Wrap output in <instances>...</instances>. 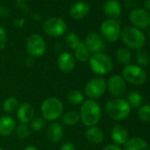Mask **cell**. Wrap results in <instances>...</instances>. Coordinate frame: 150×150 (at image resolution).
<instances>
[{
  "label": "cell",
  "instance_id": "cell-1",
  "mask_svg": "<svg viewBox=\"0 0 150 150\" xmlns=\"http://www.w3.org/2000/svg\"><path fill=\"white\" fill-rule=\"evenodd\" d=\"M81 121L87 127L96 125L102 117V108L96 100H85L80 108Z\"/></svg>",
  "mask_w": 150,
  "mask_h": 150
},
{
  "label": "cell",
  "instance_id": "cell-2",
  "mask_svg": "<svg viewBox=\"0 0 150 150\" xmlns=\"http://www.w3.org/2000/svg\"><path fill=\"white\" fill-rule=\"evenodd\" d=\"M105 111L110 118L116 121H121L129 116L131 107L125 99L121 97H114L106 103Z\"/></svg>",
  "mask_w": 150,
  "mask_h": 150
},
{
  "label": "cell",
  "instance_id": "cell-3",
  "mask_svg": "<svg viewBox=\"0 0 150 150\" xmlns=\"http://www.w3.org/2000/svg\"><path fill=\"white\" fill-rule=\"evenodd\" d=\"M41 114L45 121L56 122L64 114V104L62 101L55 96L46 98L42 103Z\"/></svg>",
  "mask_w": 150,
  "mask_h": 150
},
{
  "label": "cell",
  "instance_id": "cell-4",
  "mask_svg": "<svg viewBox=\"0 0 150 150\" xmlns=\"http://www.w3.org/2000/svg\"><path fill=\"white\" fill-rule=\"evenodd\" d=\"M122 42L132 50H141L146 44V36L144 33L134 27H125L120 32Z\"/></svg>",
  "mask_w": 150,
  "mask_h": 150
},
{
  "label": "cell",
  "instance_id": "cell-5",
  "mask_svg": "<svg viewBox=\"0 0 150 150\" xmlns=\"http://www.w3.org/2000/svg\"><path fill=\"white\" fill-rule=\"evenodd\" d=\"M88 63L91 71L97 75L109 74L114 66L110 57L103 52L91 54Z\"/></svg>",
  "mask_w": 150,
  "mask_h": 150
},
{
  "label": "cell",
  "instance_id": "cell-6",
  "mask_svg": "<svg viewBox=\"0 0 150 150\" xmlns=\"http://www.w3.org/2000/svg\"><path fill=\"white\" fill-rule=\"evenodd\" d=\"M122 77L130 84L139 86L143 85L146 81V73L143 68L136 64H127L122 70Z\"/></svg>",
  "mask_w": 150,
  "mask_h": 150
},
{
  "label": "cell",
  "instance_id": "cell-7",
  "mask_svg": "<svg viewBox=\"0 0 150 150\" xmlns=\"http://www.w3.org/2000/svg\"><path fill=\"white\" fill-rule=\"evenodd\" d=\"M107 89V82L102 77L90 79L85 85V96L91 100H96L103 96Z\"/></svg>",
  "mask_w": 150,
  "mask_h": 150
},
{
  "label": "cell",
  "instance_id": "cell-8",
  "mask_svg": "<svg viewBox=\"0 0 150 150\" xmlns=\"http://www.w3.org/2000/svg\"><path fill=\"white\" fill-rule=\"evenodd\" d=\"M26 50L29 57L33 58L41 57L46 51L44 39L38 34L30 35L26 42Z\"/></svg>",
  "mask_w": 150,
  "mask_h": 150
},
{
  "label": "cell",
  "instance_id": "cell-9",
  "mask_svg": "<svg viewBox=\"0 0 150 150\" xmlns=\"http://www.w3.org/2000/svg\"><path fill=\"white\" fill-rule=\"evenodd\" d=\"M102 37L109 42H115L120 37V24L116 20L104 21L100 28Z\"/></svg>",
  "mask_w": 150,
  "mask_h": 150
},
{
  "label": "cell",
  "instance_id": "cell-10",
  "mask_svg": "<svg viewBox=\"0 0 150 150\" xmlns=\"http://www.w3.org/2000/svg\"><path fill=\"white\" fill-rule=\"evenodd\" d=\"M42 30L49 36L58 37L63 35L66 31V24L60 18H50L44 21L42 25Z\"/></svg>",
  "mask_w": 150,
  "mask_h": 150
},
{
  "label": "cell",
  "instance_id": "cell-11",
  "mask_svg": "<svg viewBox=\"0 0 150 150\" xmlns=\"http://www.w3.org/2000/svg\"><path fill=\"white\" fill-rule=\"evenodd\" d=\"M129 21L134 28L146 29L150 27V12L143 8H135L129 13Z\"/></svg>",
  "mask_w": 150,
  "mask_h": 150
},
{
  "label": "cell",
  "instance_id": "cell-12",
  "mask_svg": "<svg viewBox=\"0 0 150 150\" xmlns=\"http://www.w3.org/2000/svg\"><path fill=\"white\" fill-rule=\"evenodd\" d=\"M107 88L114 97H120L126 90V83L120 75H113L107 82Z\"/></svg>",
  "mask_w": 150,
  "mask_h": 150
},
{
  "label": "cell",
  "instance_id": "cell-13",
  "mask_svg": "<svg viewBox=\"0 0 150 150\" xmlns=\"http://www.w3.org/2000/svg\"><path fill=\"white\" fill-rule=\"evenodd\" d=\"M84 43L86 44L87 48L88 49L91 54L103 52V50L105 48V43L103 37L96 32L89 33L86 36Z\"/></svg>",
  "mask_w": 150,
  "mask_h": 150
},
{
  "label": "cell",
  "instance_id": "cell-14",
  "mask_svg": "<svg viewBox=\"0 0 150 150\" xmlns=\"http://www.w3.org/2000/svg\"><path fill=\"white\" fill-rule=\"evenodd\" d=\"M76 65V59L73 54L68 51L62 52L57 57V67L64 73L71 72Z\"/></svg>",
  "mask_w": 150,
  "mask_h": 150
},
{
  "label": "cell",
  "instance_id": "cell-15",
  "mask_svg": "<svg viewBox=\"0 0 150 150\" xmlns=\"http://www.w3.org/2000/svg\"><path fill=\"white\" fill-rule=\"evenodd\" d=\"M17 118L21 124H29L35 117V109L29 103H23L19 105L16 110Z\"/></svg>",
  "mask_w": 150,
  "mask_h": 150
},
{
  "label": "cell",
  "instance_id": "cell-16",
  "mask_svg": "<svg viewBox=\"0 0 150 150\" xmlns=\"http://www.w3.org/2000/svg\"><path fill=\"white\" fill-rule=\"evenodd\" d=\"M90 12V6L87 2L79 1L74 3L70 10L69 14L73 20H82L84 19Z\"/></svg>",
  "mask_w": 150,
  "mask_h": 150
},
{
  "label": "cell",
  "instance_id": "cell-17",
  "mask_svg": "<svg viewBox=\"0 0 150 150\" xmlns=\"http://www.w3.org/2000/svg\"><path fill=\"white\" fill-rule=\"evenodd\" d=\"M64 126L58 122H51L46 130L47 138L51 143L59 142L64 136Z\"/></svg>",
  "mask_w": 150,
  "mask_h": 150
},
{
  "label": "cell",
  "instance_id": "cell-18",
  "mask_svg": "<svg viewBox=\"0 0 150 150\" xmlns=\"http://www.w3.org/2000/svg\"><path fill=\"white\" fill-rule=\"evenodd\" d=\"M16 121L10 115H4L0 117V135L3 137L10 136L16 129Z\"/></svg>",
  "mask_w": 150,
  "mask_h": 150
},
{
  "label": "cell",
  "instance_id": "cell-19",
  "mask_svg": "<svg viewBox=\"0 0 150 150\" xmlns=\"http://www.w3.org/2000/svg\"><path fill=\"white\" fill-rule=\"evenodd\" d=\"M103 12L111 20H116L121 16L122 7L117 0H107L103 5Z\"/></svg>",
  "mask_w": 150,
  "mask_h": 150
},
{
  "label": "cell",
  "instance_id": "cell-20",
  "mask_svg": "<svg viewBox=\"0 0 150 150\" xmlns=\"http://www.w3.org/2000/svg\"><path fill=\"white\" fill-rule=\"evenodd\" d=\"M110 136L116 145H123L128 140V132L126 128L120 124H117L112 126L110 130Z\"/></svg>",
  "mask_w": 150,
  "mask_h": 150
},
{
  "label": "cell",
  "instance_id": "cell-21",
  "mask_svg": "<svg viewBox=\"0 0 150 150\" xmlns=\"http://www.w3.org/2000/svg\"><path fill=\"white\" fill-rule=\"evenodd\" d=\"M85 136L88 142L95 145L101 144L104 140V132L97 125L88 127L85 132Z\"/></svg>",
  "mask_w": 150,
  "mask_h": 150
},
{
  "label": "cell",
  "instance_id": "cell-22",
  "mask_svg": "<svg viewBox=\"0 0 150 150\" xmlns=\"http://www.w3.org/2000/svg\"><path fill=\"white\" fill-rule=\"evenodd\" d=\"M124 145V150H150V147L146 140L139 137L128 139Z\"/></svg>",
  "mask_w": 150,
  "mask_h": 150
},
{
  "label": "cell",
  "instance_id": "cell-23",
  "mask_svg": "<svg viewBox=\"0 0 150 150\" xmlns=\"http://www.w3.org/2000/svg\"><path fill=\"white\" fill-rule=\"evenodd\" d=\"M73 56H74L75 59L79 60L80 62H88V60L91 57V53L88 50V49L87 48L84 42L81 41V43L79 44V46L74 50Z\"/></svg>",
  "mask_w": 150,
  "mask_h": 150
},
{
  "label": "cell",
  "instance_id": "cell-24",
  "mask_svg": "<svg viewBox=\"0 0 150 150\" xmlns=\"http://www.w3.org/2000/svg\"><path fill=\"white\" fill-rule=\"evenodd\" d=\"M81 121L79 112L75 110H70L62 115V124L67 126L76 125Z\"/></svg>",
  "mask_w": 150,
  "mask_h": 150
},
{
  "label": "cell",
  "instance_id": "cell-25",
  "mask_svg": "<svg viewBox=\"0 0 150 150\" xmlns=\"http://www.w3.org/2000/svg\"><path fill=\"white\" fill-rule=\"evenodd\" d=\"M66 99L72 105H81L85 101V95L78 89H71L67 93Z\"/></svg>",
  "mask_w": 150,
  "mask_h": 150
},
{
  "label": "cell",
  "instance_id": "cell-26",
  "mask_svg": "<svg viewBox=\"0 0 150 150\" xmlns=\"http://www.w3.org/2000/svg\"><path fill=\"white\" fill-rule=\"evenodd\" d=\"M20 103L19 101L16 97L14 96H10L8 98H6L4 103H3V110L8 115V114H12L13 112H15L19 107Z\"/></svg>",
  "mask_w": 150,
  "mask_h": 150
},
{
  "label": "cell",
  "instance_id": "cell-27",
  "mask_svg": "<svg viewBox=\"0 0 150 150\" xmlns=\"http://www.w3.org/2000/svg\"><path fill=\"white\" fill-rule=\"evenodd\" d=\"M116 57H117V60L121 64H124L125 66L127 64H130V62L132 59V55H131L130 50L127 48L123 47V48L118 49L117 51Z\"/></svg>",
  "mask_w": 150,
  "mask_h": 150
},
{
  "label": "cell",
  "instance_id": "cell-28",
  "mask_svg": "<svg viewBox=\"0 0 150 150\" xmlns=\"http://www.w3.org/2000/svg\"><path fill=\"white\" fill-rule=\"evenodd\" d=\"M126 102L128 103V104L130 105L131 109H139L141 106L142 103V96L135 91L130 92L127 96H126Z\"/></svg>",
  "mask_w": 150,
  "mask_h": 150
},
{
  "label": "cell",
  "instance_id": "cell-29",
  "mask_svg": "<svg viewBox=\"0 0 150 150\" xmlns=\"http://www.w3.org/2000/svg\"><path fill=\"white\" fill-rule=\"evenodd\" d=\"M32 132V130L28 124H21L20 123L19 125L16 126L15 133L17 137L21 139H28Z\"/></svg>",
  "mask_w": 150,
  "mask_h": 150
},
{
  "label": "cell",
  "instance_id": "cell-30",
  "mask_svg": "<svg viewBox=\"0 0 150 150\" xmlns=\"http://www.w3.org/2000/svg\"><path fill=\"white\" fill-rule=\"evenodd\" d=\"M136 62L138 66L139 67H145L147 66L150 63V57L149 54L143 50H139L136 54Z\"/></svg>",
  "mask_w": 150,
  "mask_h": 150
},
{
  "label": "cell",
  "instance_id": "cell-31",
  "mask_svg": "<svg viewBox=\"0 0 150 150\" xmlns=\"http://www.w3.org/2000/svg\"><path fill=\"white\" fill-rule=\"evenodd\" d=\"M81 42V41L80 37L74 32H70L65 36V43L68 46V48H70L71 50H74L79 46Z\"/></svg>",
  "mask_w": 150,
  "mask_h": 150
},
{
  "label": "cell",
  "instance_id": "cell-32",
  "mask_svg": "<svg viewBox=\"0 0 150 150\" xmlns=\"http://www.w3.org/2000/svg\"><path fill=\"white\" fill-rule=\"evenodd\" d=\"M139 118L145 123H150V104L140 106L138 110Z\"/></svg>",
  "mask_w": 150,
  "mask_h": 150
},
{
  "label": "cell",
  "instance_id": "cell-33",
  "mask_svg": "<svg viewBox=\"0 0 150 150\" xmlns=\"http://www.w3.org/2000/svg\"><path fill=\"white\" fill-rule=\"evenodd\" d=\"M29 126L34 132H41L45 127V120L42 117H34L29 123Z\"/></svg>",
  "mask_w": 150,
  "mask_h": 150
},
{
  "label": "cell",
  "instance_id": "cell-34",
  "mask_svg": "<svg viewBox=\"0 0 150 150\" xmlns=\"http://www.w3.org/2000/svg\"><path fill=\"white\" fill-rule=\"evenodd\" d=\"M7 43V34L4 27L0 26V51L3 50Z\"/></svg>",
  "mask_w": 150,
  "mask_h": 150
},
{
  "label": "cell",
  "instance_id": "cell-35",
  "mask_svg": "<svg viewBox=\"0 0 150 150\" xmlns=\"http://www.w3.org/2000/svg\"><path fill=\"white\" fill-rule=\"evenodd\" d=\"M60 150H77V149H76V146H75V145L72 142L67 141V142H64V144H62V146L60 147Z\"/></svg>",
  "mask_w": 150,
  "mask_h": 150
},
{
  "label": "cell",
  "instance_id": "cell-36",
  "mask_svg": "<svg viewBox=\"0 0 150 150\" xmlns=\"http://www.w3.org/2000/svg\"><path fill=\"white\" fill-rule=\"evenodd\" d=\"M103 150H122V148L116 144H108L103 147Z\"/></svg>",
  "mask_w": 150,
  "mask_h": 150
},
{
  "label": "cell",
  "instance_id": "cell-37",
  "mask_svg": "<svg viewBox=\"0 0 150 150\" xmlns=\"http://www.w3.org/2000/svg\"><path fill=\"white\" fill-rule=\"evenodd\" d=\"M24 23H25V21L22 19H17L16 21H14V25H16L18 27H23Z\"/></svg>",
  "mask_w": 150,
  "mask_h": 150
},
{
  "label": "cell",
  "instance_id": "cell-38",
  "mask_svg": "<svg viewBox=\"0 0 150 150\" xmlns=\"http://www.w3.org/2000/svg\"><path fill=\"white\" fill-rule=\"evenodd\" d=\"M144 7L146 11L150 12V0H144Z\"/></svg>",
  "mask_w": 150,
  "mask_h": 150
},
{
  "label": "cell",
  "instance_id": "cell-39",
  "mask_svg": "<svg viewBox=\"0 0 150 150\" xmlns=\"http://www.w3.org/2000/svg\"><path fill=\"white\" fill-rule=\"evenodd\" d=\"M23 150H38L37 147H35V146H26Z\"/></svg>",
  "mask_w": 150,
  "mask_h": 150
},
{
  "label": "cell",
  "instance_id": "cell-40",
  "mask_svg": "<svg viewBox=\"0 0 150 150\" xmlns=\"http://www.w3.org/2000/svg\"><path fill=\"white\" fill-rule=\"evenodd\" d=\"M147 36H148V38H149V40H150V28H149L148 31H147Z\"/></svg>",
  "mask_w": 150,
  "mask_h": 150
},
{
  "label": "cell",
  "instance_id": "cell-41",
  "mask_svg": "<svg viewBox=\"0 0 150 150\" xmlns=\"http://www.w3.org/2000/svg\"><path fill=\"white\" fill-rule=\"evenodd\" d=\"M0 150H4V149H3V148H2L1 146H0Z\"/></svg>",
  "mask_w": 150,
  "mask_h": 150
}]
</instances>
